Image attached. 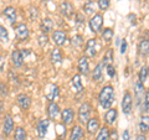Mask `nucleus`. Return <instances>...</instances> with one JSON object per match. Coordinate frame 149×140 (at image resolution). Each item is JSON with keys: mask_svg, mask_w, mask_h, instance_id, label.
Segmentation results:
<instances>
[{"mask_svg": "<svg viewBox=\"0 0 149 140\" xmlns=\"http://www.w3.org/2000/svg\"><path fill=\"white\" fill-rule=\"evenodd\" d=\"M100 104L102 105V108L104 109H109V107L112 105L114 100V92H113V87L112 86H106L104 88H102V91L100 93L98 97Z\"/></svg>", "mask_w": 149, "mask_h": 140, "instance_id": "f257e3e1", "label": "nucleus"}, {"mask_svg": "<svg viewBox=\"0 0 149 140\" xmlns=\"http://www.w3.org/2000/svg\"><path fill=\"white\" fill-rule=\"evenodd\" d=\"M91 110H92V107L90 103H83L81 104L80 109H78V120L80 123L85 124L90 120V114H91Z\"/></svg>", "mask_w": 149, "mask_h": 140, "instance_id": "f03ea898", "label": "nucleus"}, {"mask_svg": "<svg viewBox=\"0 0 149 140\" xmlns=\"http://www.w3.org/2000/svg\"><path fill=\"white\" fill-rule=\"evenodd\" d=\"M58 11L61 12L63 16L71 17L73 14H74V6H73L70 1L65 0V1H61V3H60V5H58Z\"/></svg>", "mask_w": 149, "mask_h": 140, "instance_id": "7ed1b4c3", "label": "nucleus"}, {"mask_svg": "<svg viewBox=\"0 0 149 140\" xmlns=\"http://www.w3.org/2000/svg\"><path fill=\"white\" fill-rule=\"evenodd\" d=\"M102 25H103V16H102L101 14H96L90 20V27H91L92 32H95V34L101 30Z\"/></svg>", "mask_w": 149, "mask_h": 140, "instance_id": "20e7f679", "label": "nucleus"}, {"mask_svg": "<svg viewBox=\"0 0 149 140\" xmlns=\"http://www.w3.org/2000/svg\"><path fill=\"white\" fill-rule=\"evenodd\" d=\"M132 104H133V100H132V94L129 92H125V94L123 97V100H122V110L124 114H129L130 110H132Z\"/></svg>", "mask_w": 149, "mask_h": 140, "instance_id": "39448f33", "label": "nucleus"}, {"mask_svg": "<svg viewBox=\"0 0 149 140\" xmlns=\"http://www.w3.org/2000/svg\"><path fill=\"white\" fill-rule=\"evenodd\" d=\"M15 35L17 37V40L20 41H24L29 37V29L25 24H20L15 27Z\"/></svg>", "mask_w": 149, "mask_h": 140, "instance_id": "423d86ee", "label": "nucleus"}, {"mask_svg": "<svg viewBox=\"0 0 149 140\" xmlns=\"http://www.w3.org/2000/svg\"><path fill=\"white\" fill-rule=\"evenodd\" d=\"M14 130V120L11 118L10 114H6L5 118H4V124H3V133L4 135H10L11 132Z\"/></svg>", "mask_w": 149, "mask_h": 140, "instance_id": "0eeeda50", "label": "nucleus"}, {"mask_svg": "<svg viewBox=\"0 0 149 140\" xmlns=\"http://www.w3.org/2000/svg\"><path fill=\"white\" fill-rule=\"evenodd\" d=\"M67 40V36L65 34V31H61V30H57V31H54L52 32V41L57 45V46H62L65 45Z\"/></svg>", "mask_w": 149, "mask_h": 140, "instance_id": "6e6552de", "label": "nucleus"}, {"mask_svg": "<svg viewBox=\"0 0 149 140\" xmlns=\"http://www.w3.org/2000/svg\"><path fill=\"white\" fill-rule=\"evenodd\" d=\"M16 102H17L19 107L24 110L29 109L30 105H31V98L29 96H26V94H19L17 98H16Z\"/></svg>", "mask_w": 149, "mask_h": 140, "instance_id": "1a4fd4ad", "label": "nucleus"}, {"mask_svg": "<svg viewBox=\"0 0 149 140\" xmlns=\"http://www.w3.org/2000/svg\"><path fill=\"white\" fill-rule=\"evenodd\" d=\"M96 45H97V40L96 39H91L87 41L86 44V50H85V53L88 57H95L97 51H96Z\"/></svg>", "mask_w": 149, "mask_h": 140, "instance_id": "9d476101", "label": "nucleus"}, {"mask_svg": "<svg viewBox=\"0 0 149 140\" xmlns=\"http://www.w3.org/2000/svg\"><path fill=\"white\" fill-rule=\"evenodd\" d=\"M11 61L15 67H21L24 63V56H22L20 50H14L11 52Z\"/></svg>", "mask_w": 149, "mask_h": 140, "instance_id": "9b49d317", "label": "nucleus"}, {"mask_svg": "<svg viewBox=\"0 0 149 140\" xmlns=\"http://www.w3.org/2000/svg\"><path fill=\"white\" fill-rule=\"evenodd\" d=\"M73 110L71 108H66L61 112V119H62V123L65 125H68V124H72L73 122Z\"/></svg>", "mask_w": 149, "mask_h": 140, "instance_id": "f8f14e48", "label": "nucleus"}, {"mask_svg": "<svg viewBox=\"0 0 149 140\" xmlns=\"http://www.w3.org/2000/svg\"><path fill=\"white\" fill-rule=\"evenodd\" d=\"M61 113L60 110V107L55 103V102H50V104L47 107V114H49V118L50 119H56L57 116Z\"/></svg>", "mask_w": 149, "mask_h": 140, "instance_id": "ddd939ff", "label": "nucleus"}, {"mask_svg": "<svg viewBox=\"0 0 149 140\" xmlns=\"http://www.w3.org/2000/svg\"><path fill=\"white\" fill-rule=\"evenodd\" d=\"M49 124H50L49 119H44V120H40V122H39V124H37V135H39L40 138H44L46 135V133H47Z\"/></svg>", "mask_w": 149, "mask_h": 140, "instance_id": "4468645a", "label": "nucleus"}, {"mask_svg": "<svg viewBox=\"0 0 149 140\" xmlns=\"http://www.w3.org/2000/svg\"><path fill=\"white\" fill-rule=\"evenodd\" d=\"M45 96H46V98H47V100H50V102L55 100L56 97L58 96V87L55 86V85H50L49 89L45 93Z\"/></svg>", "mask_w": 149, "mask_h": 140, "instance_id": "2eb2a0df", "label": "nucleus"}, {"mask_svg": "<svg viewBox=\"0 0 149 140\" xmlns=\"http://www.w3.org/2000/svg\"><path fill=\"white\" fill-rule=\"evenodd\" d=\"M100 128V120L97 118H91L87 122V132L90 134H95Z\"/></svg>", "mask_w": 149, "mask_h": 140, "instance_id": "dca6fc26", "label": "nucleus"}, {"mask_svg": "<svg viewBox=\"0 0 149 140\" xmlns=\"http://www.w3.org/2000/svg\"><path fill=\"white\" fill-rule=\"evenodd\" d=\"M78 71H80L82 74H87L90 72V64H88V60L87 57H81L78 60Z\"/></svg>", "mask_w": 149, "mask_h": 140, "instance_id": "f3484780", "label": "nucleus"}, {"mask_svg": "<svg viewBox=\"0 0 149 140\" xmlns=\"http://www.w3.org/2000/svg\"><path fill=\"white\" fill-rule=\"evenodd\" d=\"M40 27H41V31H42L44 34H47V32L52 31V29H54V22H52L51 19L45 17V19H42V21H41Z\"/></svg>", "mask_w": 149, "mask_h": 140, "instance_id": "a211bd4d", "label": "nucleus"}, {"mask_svg": "<svg viewBox=\"0 0 149 140\" xmlns=\"http://www.w3.org/2000/svg\"><path fill=\"white\" fill-rule=\"evenodd\" d=\"M71 86H72V89L77 93H81L83 89V86H82V82H81V77L80 74H76V76L72 77V81H71Z\"/></svg>", "mask_w": 149, "mask_h": 140, "instance_id": "6ab92c4d", "label": "nucleus"}, {"mask_svg": "<svg viewBox=\"0 0 149 140\" xmlns=\"http://www.w3.org/2000/svg\"><path fill=\"white\" fill-rule=\"evenodd\" d=\"M4 16H5L9 21L14 24V21L16 20V9L13 6H8L4 9Z\"/></svg>", "mask_w": 149, "mask_h": 140, "instance_id": "aec40b11", "label": "nucleus"}, {"mask_svg": "<svg viewBox=\"0 0 149 140\" xmlns=\"http://www.w3.org/2000/svg\"><path fill=\"white\" fill-rule=\"evenodd\" d=\"M83 137V129L80 125H74L71 130V135H70V140H81Z\"/></svg>", "mask_w": 149, "mask_h": 140, "instance_id": "412c9836", "label": "nucleus"}, {"mask_svg": "<svg viewBox=\"0 0 149 140\" xmlns=\"http://www.w3.org/2000/svg\"><path fill=\"white\" fill-rule=\"evenodd\" d=\"M116 118H117V109L116 108H109L107 110V113L104 115V120L107 124H113L116 122Z\"/></svg>", "mask_w": 149, "mask_h": 140, "instance_id": "4be33fe9", "label": "nucleus"}, {"mask_svg": "<svg viewBox=\"0 0 149 140\" xmlns=\"http://www.w3.org/2000/svg\"><path fill=\"white\" fill-rule=\"evenodd\" d=\"M50 60H51V62H54V63H60V62L62 61V53H61V51H60L58 49H54L52 51H51Z\"/></svg>", "mask_w": 149, "mask_h": 140, "instance_id": "5701e85b", "label": "nucleus"}, {"mask_svg": "<svg viewBox=\"0 0 149 140\" xmlns=\"http://www.w3.org/2000/svg\"><path fill=\"white\" fill-rule=\"evenodd\" d=\"M103 67H104L103 62H100V63L96 66L95 71H93V73H92L93 81H100V79H101V77H102V72H103Z\"/></svg>", "mask_w": 149, "mask_h": 140, "instance_id": "b1692460", "label": "nucleus"}, {"mask_svg": "<svg viewBox=\"0 0 149 140\" xmlns=\"http://www.w3.org/2000/svg\"><path fill=\"white\" fill-rule=\"evenodd\" d=\"M144 88H143V83L141 82H137V85H136V93H137V104H141V102H142V97H144L146 94H144Z\"/></svg>", "mask_w": 149, "mask_h": 140, "instance_id": "393cba45", "label": "nucleus"}, {"mask_svg": "<svg viewBox=\"0 0 149 140\" xmlns=\"http://www.w3.org/2000/svg\"><path fill=\"white\" fill-rule=\"evenodd\" d=\"M109 137H111V133H109L108 128L103 127V128H101V130H100L98 135H97L96 140H109Z\"/></svg>", "mask_w": 149, "mask_h": 140, "instance_id": "a878e982", "label": "nucleus"}, {"mask_svg": "<svg viewBox=\"0 0 149 140\" xmlns=\"http://www.w3.org/2000/svg\"><path fill=\"white\" fill-rule=\"evenodd\" d=\"M139 128L143 133H146L149 130V116L148 115H143L141 118V123H139Z\"/></svg>", "mask_w": 149, "mask_h": 140, "instance_id": "bb28decb", "label": "nucleus"}, {"mask_svg": "<svg viewBox=\"0 0 149 140\" xmlns=\"http://www.w3.org/2000/svg\"><path fill=\"white\" fill-rule=\"evenodd\" d=\"M83 10H85L87 14L96 12V10H97V4L95 1H87L85 4V6H83Z\"/></svg>", "mask_w": 149, "mask_h": 140, "instance_id": "cd10ccee", "label": "nucleus"}, {"mask_svg": "<svg viewBox=\"0 0 149 140\" xmlns=\"http://www.w3.org/2000/svg\"><path fill=\"white\" fill-rule=\"evenodd\" d=\"M139 52L144 56L149 55V41L148 40L141 41V44H139Z\"/></svg>", "mask_w": 149, "mask_h": 140, "instance_id": "c85d7f7f", "label": "nucleus"}, {"mask_svg": "<svg viewBox=\"0 0 149 140\" xmlns=\"http://www.w3.org/2000/svg\"><path fill=\"white\" fill-rule=\"evenodd\" d=\"M15 140H26V132L24 128L19 127L15 130Z\"/></svg>", "mask_w": 149, "mask_h": 140, "instance_id": "c756f323", "label": "nucleus"}, {"mask_svg": "<svg viewBox=\"0 0 149 140\" xmlns=\"http://www.w3.org/2000/svg\"><path fill=\"white\" fill-rule=\"evenodd\" d=\"M113 61V51L112 50H108L107 51V53L104 55V57H103V64L104 66H108V64H111V62Z\"/></svg>", "mask_w": 149, "mask_h": 140, "instance_id": "7c9ffc66", "label": "nucleus"}, {"mask_svg": "<svg viewBox=\"0 0 149 140\" xmlns=\"http://www.w3.org/2000/svg\"><path fill=\"white\" fill-rule=\"evenodd\" d=\"M0 40L4 41V42H8L9 41V32L5 29V26L0 25Z\"/></svg>", "mask_w": 149, "mask_h": 140, "instance_id": "2f4dec72", "label": "nucleus"}, {"mask_svg": "<svg viewBox=\"0 0 149 140\" xmlns=\"http://www.w3.org/2000/svg\"><path fill=\"white\" fill-rule=\"evenodd\" d=\"M71 44L74 46V47H80V46H82V44H83V39H82V36H81V35H76V36H73L72 39H71Z\"/></svg>", "mask_w": 149, "mask_h": 140, "instance_id": "473e14b6", "label": "nucleus"}, {"mask_svg": "<svg viewBox=\"0 0 149 140\" xmlns=\"http://www.w3.org/2000/svg\"><path fill=\"white\" fill-rule=\"evenodd\" d=\"M102 37H103V40L104 41H111L112 40V37H113V30L112 29H104L103 32H102Z\"/></svg>", "mask_w": 149, "mask_h": 140, "instance_id": "72a5a7b5", "label": "nucleus"}, {"mask_svg": "<svg viewBox=\"0 0 149 140\" xmlns=\"http://www.w3.org/2000/svg\"><path fill=\"white\" fill-rule=\"evenodd\" d=\"M147 76H148V68L143 66V67L141 68V72H139V82H141V83L146 82Z\"/></svg>", "mask_w": 149, "mask_h": 140, "instance_id": "f704fd0d", "label": "nucleus"}, {"mask_svg": "<svg viewBox=\"0 0 149 140\" xmlns=\"http://www.w3.org/2000/svg\"><path fill=\"white\" fill-rule=\"evenodd\" d=\"M109 4H111V0H100L98 1V8L101 10H107L109 8Z\"/></svg>", "mask_w": 149, "mask_h": 140, "instance_id": "c9c22d12", "label": "nucleus"}, {"mask_svg": "<svg viewBox=\"0 0 149 140\" xmlns=\"http://www.w3.org/2000/svg\"><path fill=\"white\" fill-rule=\"evenodd\" d=\"M47 40H49V39H47V36H46L44 32H42V34L39 36V45L41 46V47H44V46L47 45Z\"/></svg>", "mask_w": 149, "mask_h": 140, "instance_id": "e433bc0d", "label": "nucleus"}, {"mask_svg": "<svg viewBox=\"0 0 149 140\" xmlns=\"http://www.w3.org/2000/svg\"><path fill=\"white\" fill-rule=\"evenodd\" d=\"M39 17V11H37L36 8H31L30 9V19L31 20H35V19Z\"/></svg>", "mask_w": 149, "mask_h": 140, "instance_id": "4c0bfd02", "label": "nucleus"}, {"mask_svg": "<svg viewBox=\"0 0 149 140\" xmlns=\"http://www.w3.org/2000/svg\"><path fill=\"white\" fill-rule=\"evenodd\" d=\"M144 110L146 112L149 110V91L146 93V96H144Z\"/></svg>", "mask_w": 149, "mask_h": 140, "instance_id": "58836bf2", "label": "nucleus"}, {"mask_svg": "<svg viewBox=\"0 0 149 140\" xmlns=\"http://www.w3.org/2000/svg\"><path fill=\"white\" fill-rule=\"evenodd\" d=\"M107 72H108V76L109 77H113L114 76V68H113L112 64H108V66H107Z\"/></svg>", "mask_w": 149, "mask_h": 140, "instance_id": "ea45409f", "label": "nucleus"}, {"mask_svg": "<svg viewBox=\"0 0 149 140\" xmlns=\"http://www.w3.org/2000/svg\"><path fill=\"white\" fill-rule=\"evenodd\" d=\"M76 21H77V24H82V22L85 21V16H83L82 14L78 12L77 15H76Z\"/></svg>", "mask_w": 149, "mask_h": 140, "instance_id": "a19ab883", "label": "nucleus"}, {"mask_svg": "<svg viewBox=\"0 0 149 140\" xmlns=\"http://www.w3.org/2000/svg\"><path fill=\"white\" fill-rule=\"evenodd\" d=\"M4 87H6L5 85H4V83H1V85H0V93H1V94L3 96H5L6 94V93H8V88H5V89H4Z\"/></svg>", "mask_w": 149, "mask_h": 140, "instance_id": "79ce46f5", "label": "nucleus"}, {"mask_svg": "<svg viewBox=\"0 0 149 140\" xmlns=\"http://www.w3.org/2000/svg\"><path fill=\"white\" fill-rule=\"evenodd\" d=\"M125 50H127V42H125V40H123L122 46H120V52L124 53V52H125Z\"/></svg>", "mask_w": 149, "mask_h": 140, "instance_id": "37998d69", "label": "nucleus"}, {"mask_svg": "<svg viewBox=\"0 0 149 140\" xmlns=\"http://www.w3.org/2000/svg\"><path fill=\"white\" fill-rule=\"evenodd\" d=\"M123 140H129V132H128V130H124V133H123Z\"/></svg>", "mask_w": 149, "mask_h": 140, "instance_id": "c03bdc74", "label": "nucleus"}, {"mask_svg": "<svg viewBox=\"0 0 149 140\" xmlns=\"http://www.w3.org/2000/svg\"><path fill=\"white\" fill-rule=\"evenodd\" d=\"M137 140H147V139H146V135H143V134H139L138 137H137Z\"/></svg>", "mask_w": 149, "mask_h": 140, "instance_id": "a18cd8bd", "label": "nucleus"}, {"mask_svg": "<svg viewBox=\"0 0 149 140\" xmlns=\"http://www.w3.org/2000/svg\"><path fill=\"white\" fill-rule=\"evenodd\" d=\"M148 73H149V68H148Z\"/></svg>", "mask_w": 149, "mask_h": 140, "instance_id": "49530a36", "label": "nucleus"}]
</instances>
